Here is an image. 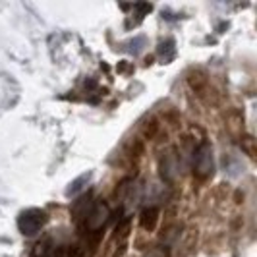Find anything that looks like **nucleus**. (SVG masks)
Instances as JSON below:
<instances>
[{
  "instance_id": "nucleus-1",
  "label": "nucleus",
  "mask_w": 257,
  "mask_h": 257,
  "mask_svg": "<svg viewBox=\"0 0 257 257\" xmlns=\"http://www.w3.org/2000/svg\"><path fill=\"white\" fill-rule=\"evenodd\" d=\"M192 168L193 174L201 180H205L213 174V147H211V143L203 142L195 147L192 157Z\"/></svg>"
},
{
  "instance_id": "nucleus-2",
  "label": "nucleus",
  "mask_w": 257,
  "mask_h": 257,
  "mask_svg": "<svg viewBox=\"0 0 257 257\" xmlns=\"http://www.w3.org/2000/svg\"><path fill=\"white\" fill-rule=\"evenodd\" d=\"M47 222V213L41 209H27L18 217V228L24 236H35Z\"/></svg>"
},
{
  "instance_id": "nucleus-3",
  "label": "nucleus",
  "mask_w": 257,
  "mask_h": 257,
  "mask_svg": "<svg viewBox=\"0 0 257 257\" xmlns=\"http://www.w3.org/2000/svg\"><path fill=\"white\" fill-rule=\"evenodd\" d=\"M31 257H62V247L54 244L52 238H45L35 245Z\"/></svg>"
},
{
  "instance_id": "nucleus-4",
  "label": "nucleus",
  "mask_w": 257,
  "mask_h": 257,
  "mask_svg": "<svg viewBox=\"0 0 257 257\" xmlns=\"http://www.w3.org/2000/svg\"><path fill=\"white\" fill-rule=\"evenodd\" d=\"M91 205H93V201H91V195H83V197H79L77 201H74V205H72V217L74 220L77 222V226L85 220L87 217V213H89Z\"/></svg>"
},
{
  "instance_id": "nucleus-5",
  "label": "nucleus",
  "mask_w": 257,
  "mask_h": 257,
  "mask_svg": "<svg viewBox=\"0 0 257 257\" xmlns=\"http://www.w3.org/2000/svg\"><path fill=\"white\" fill-rule=\"evenodd\" d=\"M140 220H142V226L145 228V230H155V226H157V222H159V207H145L142 213V217H140Z\"/></svg>"
},
{
  "instance_id": "nucleus-6",
  "label": "nucleus",
  "mask_w": 257,
  "mask_h": 257,
  "mask_svg": "<svg viewBox=\"0 0 257 257\" xmlns=\"http://www.w3.org/2000/svg\"><path fill=\"white\" fill-rule=\"evenodd\" d=\"M157 52H159V56H161L163 64H170V62H172V58L176 56V43H174L172 39L161 41V45H159Z\"/></svg>"
},
{
  "instance_id": "nucleus-7",
  "label": "nucleus",
  "mask_w": 257,
  "mask_h": 257,
  "mask_svg": "<svg viewBox=\"0 0 257 257\" xmlns=\"http://www.w3.org/2000/svg\"><path fill=\"white\" fill-rule=\"evenodd\" d=\"M174 170H176V163H174V159H172L170 155H167V157L161 161V174H163V178L172 180Z\"/></svg>"
},
{
  "instance_id": "nucleus-8",
  "label": "nucleus",
  "mask_w": 257,
  "mask_h": 257,
  "mask_svg": "<svg viewBox=\"0 0 257 257\" xmlns=\"http://www.w3.org/2000/svg\"><path fill=\"white\" fill-rule=\"evenodd\" d=\"M145 45H147L145 37H136V39H132V41H128V43L124 45V51L132 52V54H140V52L143 51V47H145Z\"/></svg>"
},
{
  "instance_id": "nucleus-9",
  "label": "nucleus",
  "mask_w": 257,
  "mask_h": 257,
  "mask_svg": "<svg viewBox=\"0 0 257 257\" xmlns=\"http://www.w3.org/2000/svg\"><path fill=\"white\" fill-rule=\"evenodd\" d=\"M91 180V174H81L77 180H74L72 184H70V188H68V195H76V193H79L81 190H83V184H87V182Z\"/></svg>"
}]
</instances>
